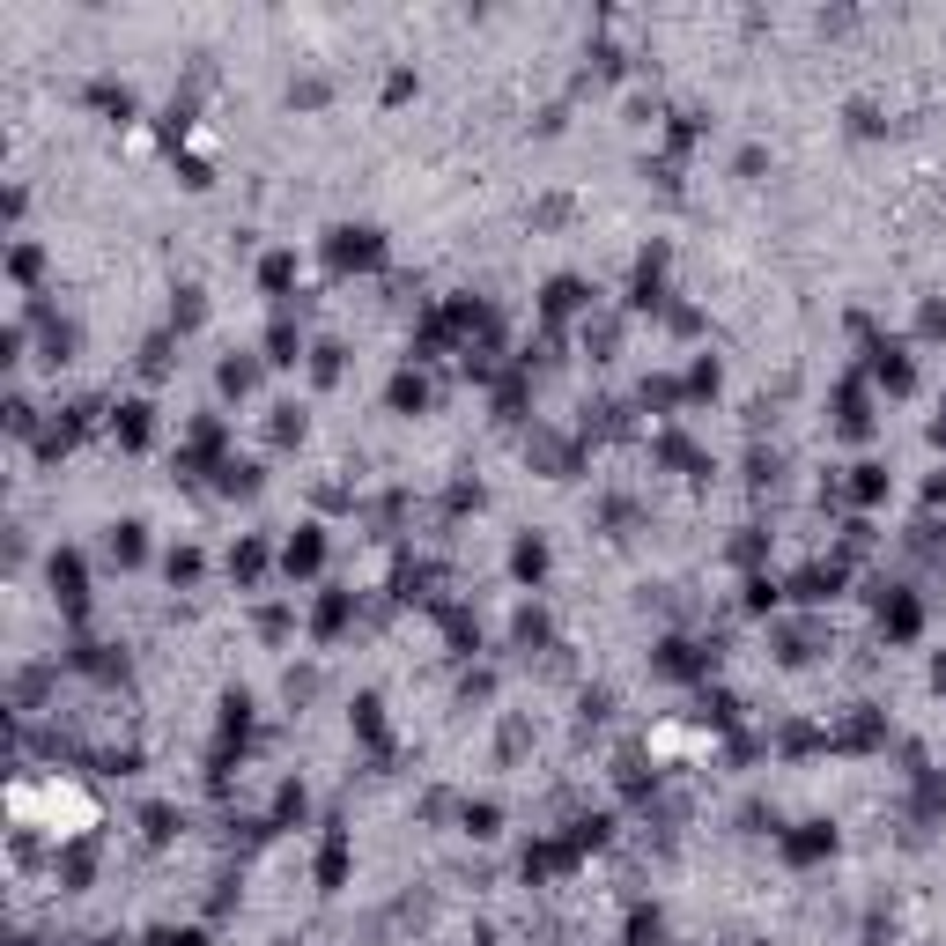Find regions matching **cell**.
<instances>
[{
    "mask_svg": "<svg viewBox=\"0 0 946 946\" xmlns=\"http://www.w3.org/2000/svg\"><path fill=\"white\" fill-rule=\"evenodd\" d=\"M52 592H60L67 614L89 607V570H82V555H74V547H60V555H52Z\"/></svg>",
    "mask_w": 946,
    "mask_h": 946,
    "instance_id": "obj_1",
    "label": "cell"
},
{
    "mask_svg": "<svg viewBox=\"0 0 946 946\" xmlns=\"http://www.w3.org/2000/svg\"><path fill=\"white\" fill-rule=\"evenodd\" d=\"M333 267H377V259H385V237L377 230H333Z\"/></svg>",
    "mask_w": 946,
    "mask_h": 946,
    "instance_id": "obj_2",
    "label": "cell"
},
{
    "mask_svg": "<svg viewBox=\"0 0 946 946\" xmlns=\"http://www.w3.org/2000/svg\"><path fill=\"white\" fill-rule=\"evenodd\" d=\"M828 850H836V828H828V821H799V828L784 836V858H791V865H821Z\"/></svg>",
    "mask_w": 946,
    "mask_h": 946,
    "instance_id": "obj_3",
    "label": "cell"
},
{
    "mask_svg": "<svg viewBox=\"0 0 946 946\" xmlns=\"http://www.w3.org/2000/svg\"><path fill=\"white\" fill-rule=\"evenodd\" d=\"M791 592H799L806 607H821V599H836V592H843V562H806V570L791 577Z\"/></svg>",
    "mask_w": 946,
    "mask_h": 946,
    "instance_id": "obj_4",
    "label": "cell"
},
{
    "mask_svg": "<svg viewBox=\"0 0 946 946\" xmlns=\"http://www.w3.org/2000/svg\"><path fill=\"white\" fill-rule=\"evenodd\" d=\"M111 437H119L126 451H141L148 437H156V407H148V400H126L119 414H111Z\"/></svg>",
    "mask_w": 946,
    "mask_h": 946,
    "instance_id": "obj_5",
    "label": "cell"
},
{
    "mask_svg": "<svg viewBox=\"0 0 946 946\" xmlns=\"http://www.w3.org/2000/svg\"><path fill=\"white\" fill-rule=\"evenodd\" d=\"M584 304H592V289H584L577 274H555V281H547V296H540L547 318H570V311H584Z\"/></svg>",
    "mask_w": 946,
    "mask_h": 946,
    "instance_id": "obj_6",
    "label": "cell"
},
{
    "mask_svg": "<svg viewBox=\"0 0 946 946\" xmlns=\"http://www.w3.org/2000/svg\"><path fill=\"white\" fill-rule=\"evenodd\" d=\"M658 673H666V680H695V673H710V658L703 651H695V643H658Z\"/></svg>",
    "mask_w": 946,
    "mask_h": 946,
    "instance_id": "obj_7",
    "label": "cell"
},
{
    "mask_svg": "<svg viewBox=\"0 0 946 946\" xmlns=\"http://www.w3.org/2000/svg\"><path fill=\"white\" fill-rule=\"evenodd\" d=\"M52 873H60V887H89L97 880V843H67L60 858H52Z\"/></svg>",
    "mask_w": 946,
    "mask_h": 946,
    "instance_id": "obj_8",
    "label": "cell"
},
{
    "mask_svg": "<svg viewBox=\"0 0 946 946\" xmlns=\"http://www.w3.org/2000/svg\"><path fill=\"white\" fill-rule=\"evenodd\" d=\"M873 377H880L887 392H910V385H917L910 355H902V348H887V340H880V348H873Z\"/></svg>",
    "mask_w": 946,
    "mask_h": 946,
    "instance_id": "obj_9",
    "label": "cell"
},
{
    "mask_svg": "<svg viewBox=\"0 0 946 946\" xmlns=\"http://www.w3.org/2000/svg\"><path fill=\"white\" fill-rule=\"evenodd\" d=\"M836 429H843V437H865V429H873V407H865V385H843V392H836Z\"/></svg>",
    "mask_w": 946,
    "mask_h": 946,
    "instance_id": "obj_10",
    "label": "cell"
},
{
    "mask_svg": "<svg viewBox=\"0 0 946 946\" xmlns=\"http://www.w3.org/2000/svg\"><path fill=\"white\" fill-rule=\"evenodd\" d=\"M111 562H119V570H134V562L148 555V525H134V518H126V525H111Z\"/></svg>",
    "mask_w": 946,
    "mask_h": 946,
    "instance_id": "obj_11",
    "label": "cell"
},
{
    "mask_svg": "<svg viewBox=\"0 0 946 946\" xmlns=\"http://www.w3.org/2000/svg\"><path fill=\"white\" fill-rule=\"evenodd\" d=\"M318 887H326V895L348 887V836H340V828L326 836V850H318Z\"/></svg>",
    "mask_w": 946,
    "mask_h": 946,
    "instance_id": "obj_12",
    "label": "cell"
},
{
    "mask_svg": "<svg viewBox=\"0 0 946 946\" xmlns=\"http://www.w3.org/2000/svg\"><path fill=\"white\" fill-rule=\"evenodd\" d=\"M281 562H289V577H311L318 562H326V540H318V525H304V533L289 540V555H281Z\"/></svg>",
    "mask_w": 946,
    "mask_h": 946,
    "instance_id": "obj_13",
    "label": "cell"
},
{
    "mask_svg": "<svg viewBox=\"0 0 946 946\" xmlns=\"http://www.w3.org/2000/svg\"><path fill=\"white\" fill-rule=\"evenodd\" d=\"M74 444H82V429H74V422H52V429H37V466H60Z\"/></svg>",
    "mask_w": 946,
    "mask_h": 946,
    "instance_id": "obj_14",
    "label": "cell"
},
{
    "mask_svg": "<svg viewBox=\"0 0 946 946\" xmlns=\"http://www.w3.org/2000/svg\"><path fill=\"white\" fill-rule=\"evenodd\" d=\"M385 400H392V414H422V407H429V377L400 370V377H392V392H385Z\"/></svg>",
    "mask_w": 946,
    "mask_h": 946,
    "instance_id": "obj_15",
    "label": "cell"
},
{
    "mask_svg": "<svg viewBox=\"0 0 946 946\" xmlns=\"http://www.w3.org/2000/svg\"><path fill=\"white\" fill-rule=\"evenodd\" d=\"M917 621H924V614H917V599H910V592L880 599V629H887V636H917Z\"/></svg>",
    "mask_w": 946,
    "mask_h": 946,
    "instance_id": "obj_16",
    "label": "cell"
},
{
    "mask_svg": "<svg viewBox=\"0 0 946 946\" xmlns=\"http://www.w3.org/2000/svg\"><path fill=\"white\" fill-rule=\"evenodd\" d=\"M89 104H97L104 119H134V89L126 82H89Z\"/></svg>",
    "mask_w": 946,
    "mask_h": 946,
    "instance_id": "obj_17",
    "label": "cell"
},
{
    "mask_svg": "<svg viewBox=\"0 0 946 946\" xmlns=\"http://www.w3.org/2000/svg\"><path fill=\"white\" fill-rule=\"evenodd\" d=\"M836 740H843V747H880V740H887V717H880V710H858Z\"/></svg>",
    "mask_w": 946,
    "mask_h": 946,
    "instance_id": "obj_18",
    "label": "cell"
},
{
    "mask_svg": "<svg viewBox=\"0 0 946 946\" xmlns=\"http://www.w3.org/2000/svg\"><path fill=\"white\" fill-rule=\"evenodd\" d=\"M348 614H355V599L348 592H326V599H318V614H311V629L318 636H340V629H348Z\"/></svg>",
    "mask_w": 946,
    "mask_h": 946,
    "instance_id": "obj_19",
    "label": "cell"
},
{
    "mask_svg": "<svg viewBox=\"0 0 946 946\" xmlns=\"http://www.w3.org/2000/svg\"><path fill=\"white\" fill-rule=\"evenodd\" d=\"M259 289H267V296H289V289H296V252H267V267H259Z\"/></svg>",
    "mask_w": 946,
    "mask_h": 946,
    "instance_id": "obj_20",
    "label": "cell"
},
{
    "mask_svg": "<svg viewBox=\"0 0 946 946\" xmlns=\"http://www.w3.org/2000/svg\"><path fill=\"white\" fill-rule=\"evenodd\" d=\"M215 377H222V392H230V400H244V392L259 385V363H252V355H230V363H222Z\"/></svg>",
    "mask_w": 946,
    "mask_h": 946,
    "instance_id": "obj_21",
    "label": "cell"
},
{
    "mask_svg": "<svg viewBox=\"0 0 946 946\" xmlns=\"http://www.w3.org/2000/svg\"><path fill=\"white\" fill-rule=\"evenodd\" d=\"M887 496V466H850V503H880Z\"/></svg>",
    "mask_w": 946,
    "mask_h": 946,
    "instance_id": "obj_22",
    "label": "cell"
},
{
    "mask_svg": "<svg viewBox=\"0 0 946 946\" xmlns=\"http://www.w3.org/2000/svg\"><path fill=\"white\" fill-rule=\"evenodd\" d=\"M200 318H207V296L200 289H178V304H170V333H193Z\"/></svg>",
    "mask_w": 946,
    "mask_h": 946,
    "instance_id": "obj_23",
    "label": "cell"
},
{
    "mask_svg": "<svg viewBox=\"0 0 946 946\" xmlns=\"http://www.w3.org/2000/svg\"><path fill=\"white\" fill-rule=\"evenodd\" d=\"M510 570H518L525 584H533V577L547 570V540H518V547H510Z\"/></svg>",
    "mask_w": 946,
    "mask_h": 946,
    "instance_id": "obj_24",
    "label": "cell"
},
{
    "mask_svg": "<svg viewBox=\"0 0 946 946\" xmlns=\"http://www.w3.org/2000/svg\"><path fill=\"white\" fill-rule=\"evenodd\" d=\"M141 836L148 843H170V836H178V806H141Z\"/></svg>",
    "mask_w": 946,
    "mask_h": 946,
    "instance_id": "obj_25",
    "label": "cell"
},
{
    "mask_svg": "<svg viewBox=\"0 0 946 946\" xmlns=\"http://www.w3.org/2000/svg\"><path fill=\"white\" fill-rule=\"evenodd\" d=\"M296 348H304L296 326H289V318H274V326H267V363H296Z\"/></svg>",
    "mask_w": 946,
    "mask_h": 946,
    "instance_id": "obj_26",
    "label": "cell"
},
{
    "mask_svg": "<svg viewBox=\"0 0 946 946\" xmlns=\"http://www.w3.org/2000/svg\"><path fill=\"white\" fill-rule=\"evenodd\" d=\"M658 459L680 466V473H703V451H695L688 437H658Z\"/></svg>",
    "mask_w": 946,
    "mask_h": 946,
    "instance_id": "obj_27",
    "label": "cell"
},
{
    "mask_svg": "<svg viewBox=\"0 0 946 946\" xmlns=\"http://www.w3.org/2000/svg\"><path fill=\"white\" fill-rule=\"evenodd\" d=\"M230 570H237L244 584H252L259 570H267V547H259V540H237V555H230Z\"/></svg>",
    "mask_w": 946,
    "mask_h": 946,
    "instance_id": "obj_28",
    "label": "cell"
},
{
    "mask_svg": "<svg viewBox=\"0 0 946 946\" xmlns=\"http://www.w3.org/2000/svg\"><path fill=\"white\" fill-rule=\"evenodd\" d=\"M355 732H363V740H385V703H377V695L355 703Z\"/></svg>",
    "mask_w": 946,
    "mask_h": 946,
    "instance_id": "obj_29",
    "label": "cell"
},
{
    "mask_svg": "<svg viewBox=\"0 0 946 946\" xmlns=\"http://www.w3.org/2000/svg\"><path fill=\"white\" fill-rule=\"evenodd\" d=\"M8 274H15V281H23V289H30V281H37V274H45V252H37V244H15V259H8Z\"/></svg>",
    "mask_w": 946,
    "mask_h": 946,
    "instance_id": "obj_30",
    "label": "cell"
},
{
    "mask_svg": "<svg viewBox=\"0 0 946 946\" xmlns=\"http://www.w3.org/2000/svg\"><path fill=\"white\" fill-rule=\"evenodd\" d=\"M163 570H170V584H193V577H200V547H170Z\"/></svg>",
    "mask_w": 946,
    "mask_h": 946,
    "instance_id": "obj_31",
    "label": "cell"
},
{
    "mask_svg": "<svg viewBox=\"0 0 946 946\" xmlns=\"http://www.w3.org/2000/svg\"><path fill=\"white\" fill-rule=\"evenodd\" d=\"M311 377H318V385H333V377H340V348H333V340H318V348H311Z\"/></svg>",
    "mask_w": 946,
    "mask_h": 946,
    "instance_id": "obj_32",
    "label": "cell"
},
{
    "mask_svg": "<svg viewBox=\"0 0 946 946\" xmlns=\"http://www.w3.org/2000/svg\"><path fill=\"white\" fill-rule=\"evenodd\" d=\"M259 488V466H222V496H252Z\"/></svg>",
    "mask_w": 946,
    "mask_h": 946,
    "instance_id": "obj_33",
    "label": "cell"
},
{
    "mask_svg": "<svg viewBox=\"0 0 946 946\" xmlns=\"http://www.w3.org/2000/svg\"><path fill=\"white\" fill-rule=\"evenodd\" d=\"M274 444H296V437H304V414H296V407H274Z\"/></svg>",
    "mask_w": 946,
    "mask_h": 946,
    "instance_id": "obj_34",
    "label": "cell"
},
{
    "mask_svg": "<svg viewBox=\"0 0 946 946\" xmlns=\"http://www.w3.org/2000/svg\"><path fill=\"white\" fill-rule=\"evenodd\" d=\"M141 370H148V377H163V370H170V333H156V340L141 348Z\"/></svg>",
    "mask_w": 946,
    "mask_h": 946,
    "instance_id": "obj_35",
    "label": "cell"
},
{
    "mask_svg": "<svg viewBox=\"0 0 946 946\" xmlns=\"http://www.w3.org/2000/svg\"><path fill=\"white\" fill-rule=\"evenodd\" d=\"M148 946H207V939H200V932H178V924H156Z\"/></svg>",
    "mask_w": 946,
    "mask_h": 946,
    "instance_id": "obj_36",
    "label": "cell"
},
{
    "mask_svg": "<svg viewBox=\"0 0 946 946\" xmlns=\"http://www.w3.org/2000/svg\"><path fill=\"white\" fill-rule=\"evenodd\" d=\"M777 599H784V592H777V584H769V577H754V584H747V607H754V614H769V607H777Z\"/></svg>",
    "mask_w": 946,
    "mask_h": 946,
    "instance_id": "obj_37",
    "label": "cell"
},
{
    "mask_svg": "<svg viewBox=\"0 0 946 946\" xmlns=\"http://www.w3.org/2000/svg\"><path fill=\"white\" fill-rule=\"evenodd\" d=\"M496 821H503V813L488 806V799H481V806H466V828H473V836H496Z\"/></svg>",
    "mask_w": 946,
    "mask_h": 946,
    "instance_id": "obj_38",
    "label": "cell"
},
{
    "mask_svg": "<svg viewBox=\"0 0 946 946\" xmlns=\"http://www.w3.org/2000/svg\"><path fill=\"white\" fill-rule=\"evenodd\" d=\"M688 392H695V400H710V392H717V363H695L688 370Z\"/></svg>",
    "mask_w": 946,
    "mask_h": 946,
    "instance_id": "obj_39",
    "label": "cell"
},
{
    "mask_svg": "<svg viewBox=\"0 0 946 946\" xmlns=\"http://www.w3.org/2000/svg\"><path fill=\"white\" fill-rule=\"evenodd\" d=\"M917 326H924V333H932V340L946 333V304H939V296H932V304H924V318H917Z\"/></svg>",
    "mask_w": 946,
    "mask_h": 946,
    "instance_id": "obj_40",
    "label": "cell"
},
{
    "mask_svg": "<svg viewBox=\"0 0 946 946\" xmlns=\"http://www.w3.org/2000/svg\"><path fill=\"white\" fill-rule=\"evenodd\" d=\"M932 680H939V688H946V658H939V666H932Z\"/></svg>",
    "mask_w": 946,
    "mask_h": 946,
    "instance_id": "obj_41",
    "label": "cell"
},
{
    "mask_svg": "<svg viewBox=\"0 0 946 946\" xmlns=\"http://www.w3.org/2000/svg\"><path fill=\"white\" fill-rule=\"evenodd\" d=\"M15 946H37V939H15Z\"/></svg>",
    "mask_w": 946,
    "mask_h": 946,
    "instance_id": "obj_42",
    "label": "cell"
}]
</instances>
